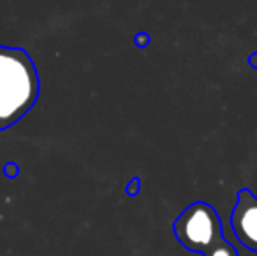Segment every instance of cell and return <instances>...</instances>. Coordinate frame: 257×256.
Instances as JSON below:
<instances>
[{"instance_id": "6", "label": "cell", "mask_w": 257, "mask_h": 256, "mask_svg": "<svg viewBox=\"0 0 257 256\" xmlns=\"http://www.w3.org/2000/svg\"><path fill=\"white\" fill-rule=\"evenodd\" d=\"M139 192H140V178H132V181L126 186V193H128L130 197H137Z\"/></svg>"}, {"instance_id": "4", "label": "cell", "mask_w": 257, "mask_h": 256, "mask_svg": "<svg viewBox=\"0 0 257 256\" xmlns=\"http://www.w3.org/2000/svg\"><path fill=\"white\" fill-rule=\"evenodd\" d=\"M203 256H240L236 251V247L233 246V244H229L226 239L222 237H219V239L215 240V242L212 244V246L208 247V249L205 251Z\"/></svg>"}, {"instance_id": "3", "label": "cell", "mask_w": 257, "mask_h": 256, "mask_svg": "<svg viewBox=\"0 0 257 256\" xmlns=\"http://www.w3.org/2000/svg\"><path fill=\"white\" fill-rule=\"evenodd\" d=\"M231 226L241 246L257 253V197L248 188L238 192L236 205L231 212Z\"/></svg>"}, {"instance_id": "5", "label": "cell", "mask_w": 257, "mask_h": 256, "mask_svg": "<svg viewBox=\"0 0 257 256\" xmlns=\"http://www.w3.org/2000/svg\"><path fill=\"white\" fill-rule=\"evenodd\" d=\"M18 174H20V165H18L16 161H7V163L4 165V176H6V178L14 179Z\"/></svg>"}, {"instance_id": "2", "label": "cell", "mask_w": 257, "mask_h": 256, "mask_svg": "<svg viewBox=\"0 0 257 256\" xmlns=\"http://www.w3.org/2000/svg\"><path fill=\"white\" fill-rule=\"evenodd\" d=\"M173 235L187 251L203 254L219 237H222V221L210 204L194 202L173 221Z\"/></svg>"}, {"instance_id": "8", "label": "cell", "mask_w": 257, "mask_h": 256, "mask_svg": "<svg viewBox=\"0 0 257 256\" xmlns=\"http://www.w3.org/2000/svg\"><path fill=\"white\" fill-rule=\"evenodd\" d=\"M248 63H250L252 68H255V70H257V53H252L250 58H248Z\"/></svg>"}, {"instance_id": "7", "label": "cell", "mask_w": 257, "mask_h": 256, "mask_svg": "<svg viewBox=\"0 0 257 256\" xmlns=\"http://www.w3.org/2000/svg\"><path fill=\"white\" fill-rule=\"evenodd\" d=\"M149 42H151V37H149V34H146V32H140V34L135 35V44L139 46V48H146Z\"/></svg>"}, {"instance_id": "1", "label": "cell", "mask_w": 257, "mask_h": 256, "mask_svg": "<svg viewBox=\"0 0 257 256\" xmlns=\"http://www.w3.org/2000/svg\"><path fill=\"white\" fill-rule=\"evenodd\" d=\"M39 95L41 77L27 49L0 44V132L23 120Z\"/></svg>"}]
</instances>
